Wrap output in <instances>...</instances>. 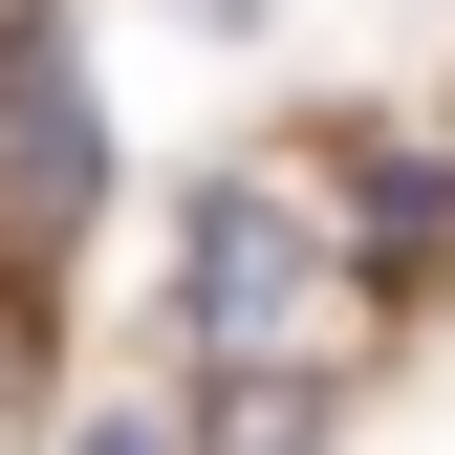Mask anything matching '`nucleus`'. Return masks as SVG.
Segmentation results:
<instances>
[{
    "label": "nucleus",
    "instance_id": "nucleus-1",
    "mask_svg": "<svg viewBox=\"0 0 455 455\" xmlns=\"http://www.w3.org/2000/svg\"><path fill=\"white\" fill-rule=\"evenodd\" d=\"M174 304H196V347L239 369V390H325V369H347V325H369V282L325 260L282 196H196V239H174Z\"/></svg>",
    "mask_w": 455,
    "mask_h": 455
},
{
    "label": "nucleus",
    "instance_id": "nucleus-2",
    "mask_svg": "<svg viewBox=\"0 0 455 455\" xmlns=\"http://www.w3.org/2000/svg\"><path fill=\"white\" fill-rule=\"evenodd\" d=\"M0 196H22L44 217V239H87V217H108V108H87V66H66V44H0Z\"/></svg>",
    "mask_w": 455,
    "mask_h": 455
},
{
    "label": "nucleus",
    "instance_id": "nucleus-4",
    "mask_svg": "<svg viewBox=\"0 0 455 455\" xmlns=\"http://www.w3.org/2000/svg\"><path fill=\"white\" fill-rule=\"evenodd\" d=\"M87 455H174V434H131V412H108V434H87Z\"/></svg>",
    "mask_w": 455,
    "mask_h": 455
},
{
    "label": "nucleus",
    "instance_id": "nucleus-3",
    "mask_svg": "<svg viewBox=\"0 0 455 455\" xmlns=\"http://www.w3.org/2000/svg\"><path fill=\"white\" fill-rule=\"evenodd\" d=\"M22 412H44V304L0 282V455H22Z\"/></svg>",
    "mask_w": 455,
    "mask_h": 455
}]
</instances>
